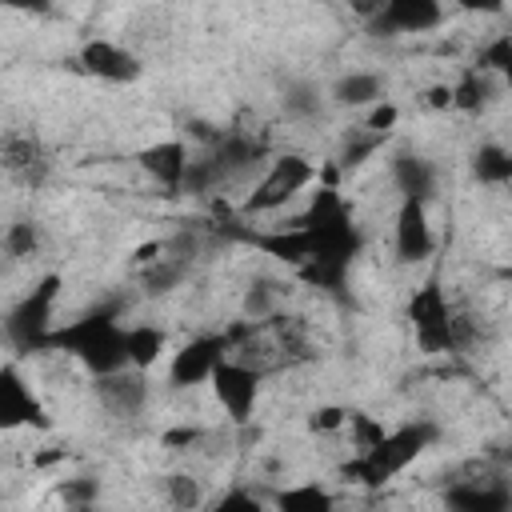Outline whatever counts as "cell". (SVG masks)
<instances>
[{
	"label": "cell",
	"mask_w": 512,
	"mask_h": 512,
	"mask_svg": "<svg viewBox=\"0 0 512 512\" xmlns=\"http://www.w3.org/2000/svg\"><path fill=\"white\" fill-rule=\"evenodd\" d=\"M452 4H460L468 12H500L504 8V0H452Z\"/></svg>",
	"instance_id": "obj_16"
},
{
	"label": "cell",
	"mask_w": 512,
	"mask_h": 512,
	"mask_svg": "<svg viewBox=\"0 0 512 512\" xmlns=\"http://www.w3.org/2000/svg\"><path fill=\"white\" fill-rule=\"evenodd\" d=\"M80 64L84 72H92L96 80H108V84H128L140 76V64L128 48H120L116 40H88L80 48Z\"/></svg>",
	"instance_id": "obj_6"
},
{
	"label": "cell",
	"mask_w": 512,
	"mask_h": 512,
	"mask_svg": "<svg viewBox=\"0 0 512 512\" xmlns=\"http://www.w3.org/2000/svg\"><path fill=\"white\" fill-rule=\"evenodd\" d=\"M280 504H284V508H304V504L324 508V504H328V496L320 492V484H312V488H300V492H284V496H280Z\"/></svg>",
	"instance_id": "obj_15"
},
{
	"label": "cell",
	"mask_w": 512,
	"mask_h": 512,
	"mask_svg": "<svg viewBox=\"0 0 512 512\" xmlns=\"http://www.w3.org/2000/svg\"><path fill=\"white\" fill-rule=\"evenodd\" d=\"M444 20L440 0H384L376 24L388 28V36H404V32H428Z\"/></svg>",
	"instance_id": "obj_8"
},
{
	"label": "cell",
	"mask_w": 512,
	"mask_h": 512,
	"mask_svg": "<svg viewBox=\"0 0 512 512\" xmlns=\"http://www.w3.org/2000/svg\"><path fill=\"white\" fill-rule=\"evenodd\" d=\"M332 100H336V104H352V108L376 104V100H384V80H380L376 72H352V76H344V80L332 88Z\"/></svg>",
	"instance_id": "obj_12"
},
{
	"label": "cell",
	"mask_w": 512,
	"mask_h": 512,
	"mask_svg": "<svg viewBox=\"0 0 512 512\" xmlns=\"http://www.w3.org/2000/svg\"><path fill=\"white\" fill-rule=\"evenodd\" d=\"M392 180H396L400 196H416V200H424V196H432L436 172H432L428 160H420V156H412V152H400V156L392 160Z\"/></svg>",
	"instance_id": "obj_10"
},
{
	"label": "cell",
	"mask_w": 512,
	"mask_h": 512,
	"mask_svg": "<svg viewBox=\"0 0 512 512\" xmlns=\"http://www.w3.org/2000/svg\"><path fill=\"white\" fill-rule=\"evenodd\" d=\"M228 356V344L224 336H196L188 340L180 352H172V364H168V380L176 388H196L204 380H212L216 364Z\"/></svg>",
	"instance_id": "obj_3"
},
{
	"label": "cell",
	"mask_w": 512,
	"mask_h": 512,
	"mask_svg": "<svg viewBox=\"0 0 512 512\" xmlns=\"http://www.w3.org/2000/svg\"><path fill=\"white\" fill-rule=\"evenodd\" d=\"M16 12H48V0H4Z\"/></svg>",
	"instance_id": "obj_17"
},
{
	"label": "cell",
	"mask_w": 512,
	"mask_h": 512,
	"mask_svg": "<svg viewBox=\"0 0 512 512\" xmlns=\"http://www.w3.org/2000/svg\"><path fill=\"white\" fill-rule=\"evenodd\" d=\"M316 164L300 152H284L276 160H268L264 176L252 184V196L244 200V212H280L288 208L312 180H316Z\"/></svg>",
	"instance_id": "obj_1"
},
{
	"label": "cell",
	"mask_w": 512,
	"mask_h": 512,
	"mask_svg": "<svg viewBox=\"0 0 512 512\" xmlns=\"http://www.w3.org/2000/svg\"><path fill=\"white\" fill-rule=\"evenodd\" d=\"M164 344H168V336L160 324H132L128 328V364L148 372L164 356Z\"/></svg>",
	"instance_id": "obj_11"
},
{
	"label": "cell",
	"mask_w": 512,
	"mask_h": 512,
	"mask_svg": "<svg viewBox=\"0 0 512 512\" xmlns=\"http://www.w3.org/2000/svg\"><path fill=\"white\" fill-rule=\"evenodd\" d=\"M208 384H212V392H216V400H220V408L228 412L232 424H248L252 420L256 396H260V372L256 368H248L244 360L224 356Z\"/></svg>",
	"instance_id": "obj_2"
},
{
	"label": "cell",
	"mask_w": 512,
	"mask_h": 512,
	"mask_svg": "<svg viewBox=\"0 0 512 512\" xmlns=\"http://www.w3.org/2000/svg\"><path fill=\"white\" fill-rule=\"evenodd\" d=\"M504 84H508V96H512V64L504 68Z\"/></svg>",
	"instance_id": "obj_18"
},
{
	"label": "cell",
	"mask_w": 512,
	"mask_h": 512,
	"mask_svg": "<svg viewBox=\"0 0 512 512\" xmlns=\"http://www.w3.org/2000/svg\"><path fill=\"white\" fill-rule=\"evenodd\" d=\"M0 420L8 428H20V424H40L44 428V412H40L32 388L20 380V372L12 364L0 372Z\"/></svg>",
	"instance_id": "obj_9"
},
{
	"label": "cell",
	"mask_w": 512,
	"mask_h": 512,
	"mask_svg": "<svg viewBox=\"0 0 512 512\" xmlns=\"http://www.w3.org/2000/svg\"><path fill=\"white\" fill-rule=\"evenodd\" d=\"M4 172H8V180L28 184V188H36L44 180L48 160H44L32 132H16V128L4 132Z\"/></svg>",
	"instance_id": "obj_7"
},
{
	"label": "cell",
	"mask_w": 512,
	"mask_h": 512,
	"mask_svg": "<svg viewBox=\"0 0 512 512\" xmlns=\"http://www.w3.org/2000/svg\"><path fill=\"white\" fill-rule=\"evenodd\" d=\"M396 256L404 264H420L432 256V228H428V212L424 200L404 196L400 212H396Z\"/></svg>",
	"instance_id": "obj_5"
},
{
	"label": "cell",
	"mask_w": 512,
	"mask_h": 512,
	"mask_svg": "<svg viewBox=\"0 0 512 512\" xmlns=\"http://www.w3.org/2000/svg\"><path fill=\"white\" fill-rule=\"evenodd\" d=\"M164 488H168V504H176V508H192V504L204 500V492L192 476H168Z\"/></svg>",
	"instance_id": "obj_14"
},
{
	"label": "cell",
	"mask_w": 512,
	"mask_h": 512,
	"mask_svg": "<svg viewBox=\"0 0 512 512\" xmlns=\"http://www.w3.org/2000/svg\"><path fill=\"white\" fill-rule=\"evenodd\" d=\"M36 244H40V236H36V224H32V220L8 224V232H4V252H8L12 260H28V256L36 252Z\"/></svg>",
	"instance_id": "obj_13"
},
{
	"label": "cell",
	"mask_w": 512,
	"mask_h": 512,
	"mask_svg": "<svg viewBox=\"0 0 512 512\" xmlns=\"http://www.w3.org/2000/svg\"><path fill=\"white\" fill-rule=\"evenodd\" d=\"M140 168L152 184L168 188V192H180L184 180H188V168H192V156H188V144L184 140H160V144H148L140 152Z\"/></svg>",
	"instance_id": "obj_4"
}]
</instances>
